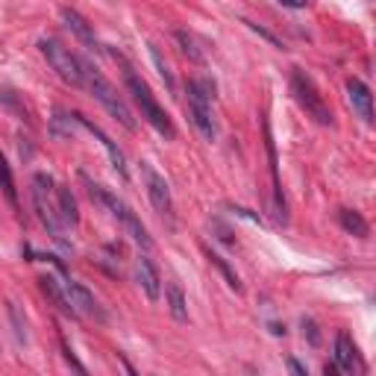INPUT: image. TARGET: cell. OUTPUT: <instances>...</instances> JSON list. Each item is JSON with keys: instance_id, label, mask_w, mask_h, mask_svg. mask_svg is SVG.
Wrapping results in <instances>:
<instances>
[{"instance_id": "cell-1", "label": "cell", "mask_w": 376, "mask_h": 376, "mask_svg": "<svg viewBox=\"0 0 376 376\" xmlns=\"http://www.w3.org/2000/svg\"><path fill=\"white\" fill-rule=\"evenodd\" d=\"M112 56H115V62L121 65V73H123V86H127V94L133 97V103L138 106V112H141V118L153 127L162 138H168V141H173L177 138V130H173V123H171V118H168V112L159 106V100L153 97V91H150V86L138 77L136 73V68L123 59L118 50H112Z\"/></svg>"}, {"instance_id": "cell-2", "label": "cell", "mask_w": 376, "mask_h": 376, "mask_svg": "<svg viewBox=\"0 0 376 376\" xmlns=\"http://www.w3.org/2000/svg\"><path fill=\"white\" fill-rule=\"evenodd\" d=\"M83 86L91 91V97L121 123L123 130H130V133L136 130V118L127 106V100H123L118 94V88L103 77V71H100L97 65H91V62H86V59H83Z\"/></svg>"}, {"instance_id": "cell-3", "label": "cell", "mask_w": 376, "mask_h": 376, "mask_svg": "<svg viewBox=\"0 0 376 376\" xmlns=\"http://www.w3.org/2000/svg\"><path fill=\"white\" fill-rule=\"evenodd\" d=\"M186 94H188V118L194 123V130L200 133V138L206 141H215L218 136V127H215V118H212V100H215V83L209 80H188L186 86Z\"/></svg>"}, {"instance_id": "cell-4", "label": "cell", "mask_w": 376, "mask_h": 376, "mask_svg": "<svg viewBox=\"0 0 376 376\" xmlns=\"http://www.w3.org/2000/svg\"><path fill=\"white\" fill-rule=\"evenodd\" d=\"M291 94L300 103V109H303L315 123H320V127H332V112L327 106V100H323L315 80L303 68H291Z\"/></svg>"}, {"instance_id": "cell-5", "label": "cell", "mask_w": 376, "mask_h": 376, "mask_svg": "<svg viewBox=\"0 0 376 376\" xmlns=\"http://www.w3.org/2000/svg\"><path fill=\"white\" fill-rule=\"evenodd\" d=\"M50 186H54V180H50L47 173H36L33 177V209L41 220V227L47 230V235L54 238L62 250H71V241L65 238L62 223H59V212L50 206Z\"/></svg>"}, {"instance_id": "cell-6", "label": "cell", "mask_w": 376, "mask_h": 376, "mask_svg": "<svg viewBox=\"0 0 376 376\" xmlns=\"http://www.w3.org/2000/svg\"><path fill=\"white\" fill-rule=\"evenodd\" d=\"M39 50L44 54L47 65L56 71V77L73 88H83V59H77L71 50L56 39H39Z\"/></svg>"}, {"instance_id": "cell-7", "label": "cell", "mask_w": 376, "mask_h": 376, "mask_svg": "<svg viewBox=\"0 0 376 376\" xmlns=\"http://www.w3.org/2000/svg\"><path fill=\"white\" fill-rule=\"evenodd\" d=\"M141 177H144V188H147V197H150V203H153V209L171 220L173 218V200H171V188H168L165 177L156 173L150 162H141Z\"/></svg>"}, {"instance_id": "cell-8", "label": "cell", "mask_w": 376, "mask_h": 376, "mask_svg": "<svg viewBox=\"0 0 376 376\" xmlns=\"http://www.w3.org/2000/svg\"><path fill=\"white\" fill-rule=\"evenodd\" d=\"M73 121H77L80 127H86V130H88V133H91V136H94V138H97L100 144H103V150H106V156H109L112 168L118 171V177H121V180H130V171H127V159H123V153H121V147H118V144H115V141H112V138H109V136H106L103 130H100L97 123H91V121H88L86 115H80V112H73Z\"/></svg>"}, {"instance_id": "cell-9", "label": "cell", "mask_w": 376, "mask_h": 376, "mask_svg": "<svg viewBox=\"0 0 376 376\" xmlns=\"http://www.w3.org/2000/svg\"><path fill=\"white\" fill-rule=\"evenodd\" d=\"M262 133H265V153H268V165H270V180H273V206H277V218L285 220V197H283V183H280V162H277V144L270 136V123L268 118L262 121Z\"/></svg>"}, {"instance_id": "cell-10", "label": "cell", "mask_w": 376, "mask_h": 376, "mask_svg": "<svg viewBox=\"0 0 376 376\" xmlns=\"http://www.w3.org/2000/svg\"><path fill=\"white\" fill-rule=\"evenodd\" d=\"M80 180H83V186H86V191H88V197H91V203H97L100 209H106L115 220H121V215L127 212V203H121V200L109 191V188H103L100 183H94L88 173H80Z\"/></svg>"}, {"instance_id": "cell-11", "label": "cell", "mask_w": 376, "mask_h": 376, "mask_svg": "<svg viewBox=\"0 0 376 376\" xmlns=\"http://www.w3.org/2000/svg\"><path fill=\"white\" fill-rule=\"evenodd\" d=\"M347 100H350L353 112H356L365 123H373V94H370V88H367L359 77H350V80H347Z\"/></svg>"}, {"instance_id": "cell-12", "label": "cell", "mask_w": 376, "mask_h": 376, "mask_svg": "<svg viewBox=\"0 0 376 376\" xmlns=\"http://www.w3.org/2000/svg\"><path fill=\"white\" fill-rule=\"evenodd\" d=\"M39 288H41V294L50 300V303H54L65 317H80L77 315V309H73V303H71V297H68V291H65V283L59 285V280L56 277H39Z\"/></svg>"}, {"instance_id": "cell-13", "label": "cell", "mask_w": 376, "mask_h": 376, "mask_svg": "<svg viewBox=\"0 0 376 376\" xmlns=\"http://www.w3.org/2000/svg\"><path fill=\"white\" fill-rule=\"evenodd\" d=\"M65 291H68V297H71V303H73V309H77V315H91V317H103V312H100V306H97V300L91 297V291L86 288V285H80V283H73L71 277L65 280Z\"/></svg>"}, {"instance_id": "cell-14", "label": "cell", "mask_w": 376, "mask_h": 376, "mask_svg": "<svg viewBox=\"0 0 376 376\" xmlns=\"http://www.w3.org/2000/svg\"><path fill=\"white\" fill-rule=\"evenodd\" d=\"M335 367L341 373H353L359 367V350H356L353 338H350L344 330L335 335Z\"/></svg>"}, {"instance_id": "cell-15", "label": "cell", "mask_w": 376, "mask_h": 376, "mask_svg": "<svg viewBox=\"0 0 376 376\" xmlns=\"http://www.w3.org/2000/svg\"><path fill=\"white\" fill-rule=\"evenodd\" d=\"M136 273H138V285L144 288L147 300H153V303H156L159 294H162V280H159V270L153 268V262H150L147 256H138Z\"/></svg>"}, {"instance_id": "cell-16", "label": "cell", "mask_w": 376, "mask_h": 376, "mask_svg": "<svg viewBox=\"0 0 376 376\" xmlns=\"http://www.w3.org/2000/svg\"><path fill=\"white\" fill-rule=\"evenodd\" d=\"M59 15H62V21H65V27H68V30H71L73 36H77V39H80L83 44H88V47H97L94 30L88 27V21H86V18H83V15L77 12V9H71V6H65V9L59 12Z\"/></svg>"}, {"instance_id": "cell-17", "label": "cell", "mask_w": 376, "mask_h": 376, "mask_svg": "<svg viewBox=\"0 0 376 376\" xmlns=\"http://www.w3.org/2000/svg\"><path fill=\"white\" fill-rule=\"evenodd\" d=\"M56 212H59V220L65 223V227H77V223H80L77 200H73L68 186H56Z\"/></svg>"}, {"instance_id": "cell-18", "label": "cell", "mask_w": 376, "mask_h": 376, "mask_svg": "<svg viewBox=\"0 0 376 376\" xmlns=\"http://www.w3.org/2000/svg\"><path fill=\"white\" fill-rule=\"evenodd\" d=\"M118 223H121V227H123V233H127V235H130V238H133V241H136L141 250H150V247H153V238L147 235L144 223L138 220V215H136L130 206H127V212L121 215V220H118Z\"/></svg>"}, {"instance_id": "cell-19", "label": "cell", "mask_w": 376, "mask_h": 376, "mask_svg": "<svg viewBox=\"0 0 376 376\" xmlns=\"http://www.w3.org/2000/svg\"><path fill=\"white\" fill-rule=\"evenodd\" d=\"M165 297H168V312H171V317L180 320V323H186L188 320V303H186V294H183L180 283H168Z\"/></svg>"}, {"instance_id": "cell-20", "label": "cell", "mask_w": 376, "mask_h": 376, "mask_svg": "<svg viewBox=\"0 0 376 376\" xmlns=\"http://www.w3.org/2000/svg\"><path fill=\"white\" fill-rule=\"evenodd\" d=\"M338 220H341L344 233L356 235V238H367V233H370L367 220H365L362 212H356V209H338Z\"/></svg>"}, {"instance_id": "cell-21", "label": "cell", "mask_w": 376, "mask_h": 376, "mask_svg": "<svg viewBox=\"0 0 376 376\" xmlns=\"http://www.w3.org/2000/svg\"><path fill=\"white\" fill-rule=\"evenodd\" d=\"M206 259H209V262H212V265L218 268V273H220L223 280H227V285H230V288H233L235 294H241V291H244V285H241V280H238V273L233 270V265H230L227 259H223L220 253H215L212 247H206Z\"/></svg>"}, {"instance_id": "cell-22", "label": "cell", "mask_w": 376, "mask_h": 376, "mask_svg": "<svg viewBox=\"0 0 376 376\" xmlns=\"http://www.w3.org/2000/svg\"><path fill=\"white\" fill-rule=\"evenodd\" d=\"M0 191H4L6 203L18 212V188H15V177H12V168L9 162L4 159V153H0Z\"/></svg>"}, {"instance_id": "cell-23", "label": "cell", "mask_w": 376, "mask_h": 376, "mask_svg": "<svg viewBox=\"0 0 376 376\" xmlns=\"http://www.w3.org/2000/svg\"><path fill=\"white\" fill-rule=\"evenodd\" d=\"M173 39H177V44H180V50L191 59V62H203V50L197 47V41H194V36L191 33H186V30H177L173 33Z\"/></svg>"}, {"instance_id": "cell-24", "label": "cell", "mask_w": 376, "mask_h": 376, "mask_svg": "<svg viewBox=\"0 0 376 376\" xmlns=\"http://www.w3.org/2000/svg\"><path fill=\"white\" fill-rule=\"evenodd\" d=\"M6 312H9V320H12L15 338H18L21 344H27V320L21 317V309H18V303H6Z\"/></svg>"}, {"instance_id": "cell-25", "label": "cell", "mask_w": 376, "mask_h": 376, "mask_svg": "<svg viewBox=\"0 0 376 376\" xmlns=\"http://www.w3.org/2000/svg\"><path fill=\"white\" fill-rule=\"evenodd\" d=\"M150 56H153V65H156V71H159V77L165 80L168 91H173V77H171V71H168V62L162 59V54H159V47H156V44H150Z\"/></svg>"}, {"instance_id": "cell-26", "label": "cell", "mask_w": 376, "mask_h": 376, "mask_svg": "<svg viewBox=\"0 0 376 376\" xmlns=\"http://www.w3.org/2000/svg\"><path fill=\"white\" fill-rule=\"evenodd\" d=\"M241 24H247V30H253V33H256L259 39H265V41H270V44H273V47H277V50H283V47H285V44H283V41H280L277 36H273L270 30H265V27H262V24H256V21H247V18H244Z\"/></svg>"}, {"instance_id": "cell-27", "label": "cell", "mask_w": 376, "mask_h": 376, "mask_svg": "<svg viewBox=\"0 0 376 376\" xmlns=\"http://www.w3.org/2000/svg\"><path fill=\"white\" fill-rule=\"evenodd\" d=\"M59 347H62V359H65V362H68V365L73 367V370H80V373H86V365H83V362H80L77 356L71 353V347L65 344V338H59Z\"/></svg>"}, {"instance_id": "cell-28", "label": "cell", "mask_w": 376, "mask_h": 376, "mask_svg": "<svg viewBox=\"0 0 376 376\" xmlns=\"http://www.w3.org/2000/svg\"><path fill=\"white\" fill-rule=\"evenodd\" d=\"M303 335H309V344H312V347L320 344V332H317V327H315V320H309V317H303Z\"/></svg>"}, {"instance_id": "cell-29", "label": "cell", "mask_w": 376, "mask_h": 376, "mask_svg": "<svg viewBox=\"0 0 376 376\" xmlns=\"http://www.w3.org/2000/svg\"><path fill=\"white\" fill-rule=\"evenodd\" d=\"M288 370H291V373H297V376H306V367L300 365L297 359H288Z\"/></svg>"}, {"instance_id": "cell-30", "label": "cell", "mask_w": 376, "mask_h": 376, "mask_svg": "<svg viewBox=\"0 0 376 376\" xmlns=\"http://www.w3.org/2000/svg\"><path fill=\"white\" fill-rule=\"evenodd\" d=\"M280 4L288 9H306V0H280Z\"/></svg>"}, {"instance_id": "cell-31", "label": "cell", "mask_w": 376, "mask_h": 376, "mask_svg": "<svg viewBox=\"0 0 376 376\" xmlns=\"http://www.w3.org/2000/svg\"><path fill=\"white\" fill-rule=\"evenodd\" d=\"M323 373L332 376V373H338V367H335V365H327V367H323Z\"/></svg>"}]
</instances>
